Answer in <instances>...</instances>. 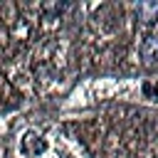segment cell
Returning a JSON list of instances; mask_svg holds the SVG:
<instances>
[{"label": "cell", "mask_w": 158, "mask_h": 158, "mask_svg": "<svg viewBox=\"0 0 158 158\" xmlns=\"http://www.w3.org/2000/svg\"><path fill=\"white\" fill-rule=\"evenodd\" d=\"M42 151H44V138L37 131H30V133L22 136V153L27 158H37Z\"/></svg>", "instance_id": "1"}, {"label": "cell", "mask_w": 158, "mask_h": 158, "mask_svg": "<svg viewBox=\"0 0 158 158\" xmlns=\"http://www.w3.org/2000/svg\"><path fill=\"white\" fill-rule=\"evenodd\" d=\"M141 57L148 62V64H156L158 62V37L151 35L141 42Z\"/></svg>", "instance_id": "2"}]
</instances>
